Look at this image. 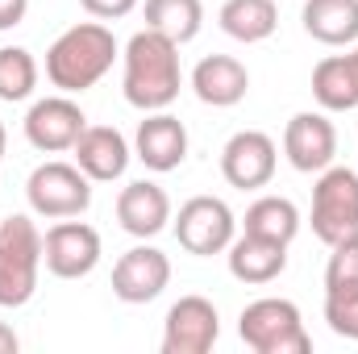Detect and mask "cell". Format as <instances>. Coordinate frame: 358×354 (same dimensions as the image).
<instances>
[{
    "instance_id": "d4e9b609",
    "label": "cell",
    "mask_w": 358,
    "mask_h": 354,
    "mask_svg": "<svg viewBox=\"0 0 358 354\" xmlns=\"http://www.w3.org/2000/svg\"><path fill=\"white\" fill-rule=\"evenodd\" d=\"M325 321L338 338L358 342V283L355 288H329L325 292Z\"/></svg>"
},
{
    "instance_id": "7c38bea8",
    "label": "cell",
    "mask_w": 358,
    "mask_h": 354,
    "mask_svg": "<svg viewBox=\"0 0 358 354\" xmlns=\"http://www.w3.org/2000/svg\"><path fill=\"white\" fill-rule=\"evenodd\" d=\"M275 163H279V150L263 129H242L221 150V176L229 179V187H242V192L267 187L275 179Z\"/></svg>"
},
{
    "instance_id": "2e32d148",
    "label": "cell",
    "mask_w": 358,
    "mask_h": 354,
    "mask_svg": "<svg viewBox=\"0 0 358 354\" xmlns=\"http://www.w3.org/2000/svg\"><path fill=\"white\" fill-rule=\"evenodd\" d=\"M134 150H138V159L150 171H176L179 163L187 159V129H183V121L171 117V113H150L138 125Z\"/></svg>"
},
{
    "instance_id": "484cf974",
    "label": "cell",
    "mask_w": 358,
    "mask_h": 354,
    "mask_svg": "<svg viewBox=\"0 0 358 354\" xmlns=\"http://www.w3.org/2000/svg\"><path fill=\"white\" fill-rule=\"evenodd\" d=\"M358 283V246H334L325 267V292L329 288H355Z\"/></svg>"
},
{
    "instance_id": "277c9868",
    "label": "cell",
    "mask_w": 358,
    "mask_h": 354,
    "mask_svg": "<svg viewBox=\"0 0 358 354\" xmlns=\"http://www.w3.org/2000/svg\"><path fill=\"white\" fill-rule=\"evenodd\" d=\"M238 334L255 354H308L313 338L300 321V309L283 296H263L242 309Z\"/></svg>"
},
{
    "instance_id": "4dcf8cb0",
    "label": "cell",
    "mask_w": 358,
    "mask_h": 354,
    "mask_svg": "<svg viewBox=\"0 0 358 354\" xmlns=\"http://www.w3.org/2000/svg\"><path fill=\"white\" fill-rule=\"evenodd\" d=\"M350 67H355V76H358V46L350 50Z\"/></svg>"
},
{
    "instance_id": "e0dca14e",
    "label": "cell",
    "mask_w": 358,
    "mask_h": 354,
    "mask_svg": "<svg viewBox=\"0 0 358 354\" xmlns=\"http://www.w3.org/2000/svg\"><path fill=\"white\" fill-rule=\"evenodd\" d=\"M192 92L200 96V104L234 108V104L246 100V92H250V71H246L234 55H208V59H200L196 71H192Z\"/></svg>"
},
{
    "instance_id": "8fae6325",
    "label": "cell",
    "mask_w": 358,
    "mask_h": 354,
    "mask_svg": "<svg viewBox=\"0 0 358 354\" xmlns=\"http://www.w3.org/2000/svg\"><path fill=\"white\" fill-rule=\"evenodd\" d=\"M283 155L296 171L321 176L338 159V129L325 113H296L283 129Z\"/></svg>"
},
{
    "instance_id": "cb8c5ba5",
    "label": "cell",
    "mask_w": 358,
    "mask_h": 354,
    "mask_svg": "<svg viewBox=\"0 0 358 354\" xmlns=\"http://www.w3.org/2000/svg\"><path fill=\"white\" fill-rule=\"evenodd\" d=\"M38 88V63L25 46H0V100L17 104Z\"/></svg>"
},
{
    "instance_id": "d6986e66",
    "label": "cell",
    "mask_w": 358,
    "mask_h": 354,
    "mask_svg": "<svg viewBox=\"0 0 358 354\" xmlns=\"http://www.w3.org/2000/svg\"><path fill=\"white\" fill-rule=\"evenodd\" d=\"M300 17H304L308 38H317L325 46L358 42V0H308Z\"/></svg>"
},
{
    "instance_id": "ffe728a7",
    "label": "cell",
    "mask_w": 358,
    "mask_h": 354,
    "mask_svg": "<svg viewBox=\"0 0 358 354\" xmlns=\"http://www.w3.org/2000/svg\"><path fill=\"white\" fill-rule=\"evenodd\" d=\"M313 96L325 113H350L358 108V76L350 67V55H329L313 71Z\"/></svg>"
},
{
    "instance_id": "83f0119b",
    "label": "cell",
    "mask_w": 358,
    "mask_h": 354,
    "mask_svg": "<svg viewBox=\"0 0 358 354\" xmlns=\"http://www.w3.org/2000/svg\"><path fill=\"white\" fill-rule=\"evenodd\" d=\"M25 8H29V0H0V29L21 25L25 21Z\"/></svg>"
},
{
    "instance_id": "603a6c76",
    "label": "cell",
    "mask_w": 358,
    "mask_h": 354,
    "mask_svg": "<svg viewBox=\"0 0 358 354\" xmlns=\"http://www.w3.org/2000/svg\"><path fill=\"white\" fill-rule=\"evenodd\" d=\"M204 25V4L200 0H146V29L167 34L171 42H192Z\"/></svg>"
},
{
    "instance_id": "8992f818",
    "label": "cell",
    "mask_w": 358,
    "mask_h": 354,
    "mask_svg": "<svg viewBox=\"0 0 358 354\" xmlns=\"http://www.w3.org/2000/svg\"><path fill=\"white\" fill-rule=\"evenodd\" d=\"M25 196L38 217H50V221L80 217L92 204V179L76 163H42L25 183Z\"/></svg>"
},
{
    "instance_id": "9c48e42d",
    "label": "cell",
    "mask_w": 358,
    "mask_h": 354,
    "mask_svg": "<svg viewBox=\"0 0 358 354\" xmlns=\"http://www.w3.org/2000/svg\"><path fill=\"white\" fill-rule=\"evenodd\" d=\"M42 263L59 279H84L100 263V234L84 221H59L42 238Z\"/></svg>"
},
{
    "instance_id": "7402d4cb",
    "label": "cell",
    "mask_w": 358,
    "mask_h": 354,
    "mask_svg": "<svg viewBox=\"0 0 358 354\" xmlns=\"http://www.w3.org/2000/svg\"><path fill=\"white\" fill-rule=\"evenodd\" d=\"M246 234H259V238H271V242H283L292 246V238L300 234V208L287 200V196H263L246 208Z\"/></svg>"
},
{
    "instance_id": "ac0fdd59",
    "label": "cell",
    "mask_w": 358,
    "mask_h": 354,
    "mask_svg": "<svg viewBox=\"0 0 358 354\" xmlns=\"http://www.w3.org/2000/svg\"><path fill=\"white\" fill-rule=\"evenodd\" d=\"M287 267V246L283 242H271L259 234H242L229 242V275L242 279V283H271L279 279Z\"/></svg>"
},
{
    "instance_id": "5bb4252c",
    "label": "cell",
    "mask_w": 358,
    "mask_h": 354,
    "mask_svg": "<svg viewBox=\"0 0 358 354\" xmlns=\"http://www.w3.org/2000/svg\"><path fill=\"white\" fill-rule=\"evenodd\" d=\"M117 221H121V229L134 234V238H155V234H163L167 221H171V196H167L159 183L138 179V183L121 187V196H117Z\"/></svg>"
},
{
    "instance_id": "5b68a950",
    "label": "cell",
    "mask_w": 358,
    "mask_h": 354,
    "mask_svg": "<svg viewBox=\"0 0 358 354\" xmlns=\"http://www.w3.org/2000/svg\"><path fill=\"white\" fill-rule=\"evenodd\" d=\"M313 234L334 246H358V171L325 167L313 187Z\"/></svg>"
},
{
    "instance_id": "4316f807",
    "label": "cell",
    "mask_w": 358,
    "mask_h": 354,
    "mask_svg": "<svg viewBox=\"0 0 358 354\" xmlns=\"http://www.w3.org/2000/svg\"><path fill=\"white\" fill-rule=\"evenodd\" d=\"M80 4L100 21H117V17H129L138 8V0H80Z\"/></svg>"
},
{
    "instance_id": "30bf717a",
    "label": "cell",
    "mask_w": 358,
    "mask_h": 354,
    "mask_svg": "<svg viewBox=\"0 0 358 354\" xmlns=\"http://www.w3.org/2000/svg\"><path fill=\"white\" fill-rule=\"evenodd\" d=\"M84 129H88V117H84V108L71 96H46V100H38L25 113V138H29V146L46 150V155L71 150Z\"/></svg>"
},
{
    "instance_id": "7a4b0ae2",
    "label": "cell",
    "mask_w": 358,
    "mask_h": 354,
    "mask_svg": "<svg viewBox=\"0 0 358 354\" xmlns=\"http://www.w3.org/2000/svg\"><path fill=\"white\" fill-rule=\"evenodd\" d=\"M117 59V38L100 21H80L63 29L46 50V80L59 92H88L96 88Z\"/></svg>"
},
{
    "instance_id": "52a82bcc",
    "label": "cell",
    "mask_w": 358,
    "mask_h": 354,
    "mask_svg": "<svg viewBox=\"0 0 358 354\" xmlns=\"http://www.w3.org/2000/svg\"><path fill=\"white\" fill-rule=\"evenodd\" d=\"M234 229H238L234 208H229L225 200H217V196H192L176 217L179 246H183L187 255H200V259L229 250Z\"/></svg>"
},
{
    "instance_id": "3957f363",
    "label": "cell",
    "mask_w": 358,
    "mask_h": 354,
    "mask_svg": "<svg viewBox=\"0 0 358 354\" xmlns=\"http://www.w3.org/2000/svg\"><path fill=\"white\" fill-rule=\"evenodd\" d=\"M42 234L25 213L0 221V309H21L38 292Z\"/></svg>"
},
{
    "instance_id": "4fadbf2b",
    "label": "cell",
    "mask_w": 358,
    "mask_h": 354,
    "mask_svg": "<svg viewBox=\"0 0 358 354\" xmlns=\"http://www.w3.org/2000/svg\"><path fill=\"white\" fill-rule=\"evenodd\" d=\"M171 283V259L155 246H134L113 267V296L125 304H150Z\"/></svg>"
},
{
    "instance_id": "ba28073f",
    "label": "cell",
    "mask_w": 358,
    "mask_h": 354,
    "mask_svg": "<svg viewBox=\"0 0 358 354\" xmlns=\"http://www.w3.org/2000/svg\"><path fill=\"white\" fill-rule=\"evenodd\" d=\"M221 338L217 304L204 296H179L163 321V354H208Z\"/></svg>"
},
{
    "instance_id": "44dd1931",
    "label": "cell",
    "mask_w": 358,
    "mask_h": 354,
    "mask_svg": "<svg viewBox=\"0 0 358 354\" xmlns=\"http://www.w3.org/2000/svg\"><path fill=\"white\" fill-rule=\"evenodd\" d=\"M221 29L234 38V42H267L279 25V8L275 0H225L221 4Z\"/></svg>"
},
{
    "instance_id": "9a60e30c",
    "label": "cell",
    "mask_w": 358,
    "mask_h": 354,
    "mask_svg": "<svg viewBox=\"0 0 358 354\" xmlns=\"http://www.w3.org/2000/svg\"><path fill=\"white\" fill-rule=\"evenodd\" d=\"M71 150H76V167L96 183H113L129 167V142L113 125H88Z\"/></svg>"
},
{
    "instance_id": "f546056e",
    "label": "cell",
    "mask_w": 358,
    "mask_h": 354,
    "mask_svg": "<svg viewBox=\"0 0 358 354\" xmlns=\"http://www.w3.org/2000/svg\"><path fill=\"white\" fill-rule=\"evenodd\" d=\"M4 146H8V134H4V125H0V159H4Z\"/></svg>"
},
{
    "instance_id": "6da1fadb",
    "label": "cell",
    "mask_w": 358,
    "mask_h": 354,
    "mask_svg": "<svg viewBox=\"0 0 358 354\" xmlns=\"http://www.w3.org/2000/svg\"><path fill=\"white\" fill-rule=\"evenodd\" d=\"M183 71H179V42L159 29H142L125 46V100L142 113H163L179 96Z\"/></svg>"
},
{
    "instance_id": "f1b7e54d",
    "label": "cell",
    "mask_w": 358,
    "mask_h": 354,
    "mask_svg": "<svg viewBox=\"0 0 358 354\" xmlns=\"http://www.w3.org/2000/svg\"><path fill=\"white\" fill-rule=\"evenodd\" d=\"M17 346H21V342H17L13 325H4V321H0V354H17Z\"/></svg>"
}]
</instances>
